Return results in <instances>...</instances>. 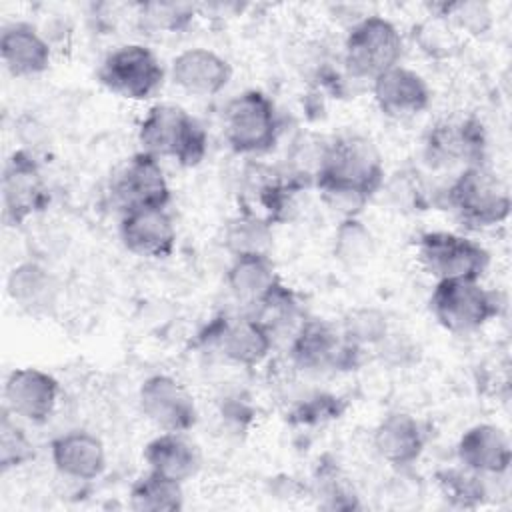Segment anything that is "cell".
I'll list each match as a JSON object with an SVG mask.
<instances>
[{
    "instance_id": "obj_1",
    "label": "cell",
    "mask_w": 512,
    "mask_h": 512,
    "mask_svg": "<svg viewBox=\"0 0 512 512\" xmlns=\"http://www.w3.org/2000/svg\"><path fill=\"white\" fill-rule=\"evenodd\" d=\"M386 180L382 156L362 134H338L326 140L312 184L324 204L342 218L360 216Z\"/></svg>"
},
{
    "instance_id": "obj_2",
    "label": "cell",
    "mask_w": 512,
    "mask_h": 512,
    "mask_svg": "<svg viewBox=\"0 0 512 512\" xmlns=\"http://www.w3.org/2000/svg\"><path fill=\"white\" fill-rule=\"evenodd\" d=\"M142 152L170 158L184 168L198 166L208 152L204 126L178 104H154L138 126Z\"/></svg>"
},
{
    "instance_id": "obj_3",
    "label": "cell",
    "mask_w": 512,
    "mask_h": 512,
    "mask_svg": "<svg viewBox=\"0 0 512 512\" xmlns=\"http://www.w3.org/2000/svg\"><path fill=\"white\" fill-rule=\"evenodd\" d=\"M444 204L470 228H492L510 216L512 198L502 178L486 164L462 168L444 190Z\"/></svg>"
},
{
    "instance_id": "obj_4",
    "label": "cell",
    "mask_w": 512,
    "mask_h": 512,
    "mask_svg": "<svg viewBox=\"0 0 512 512\" xmlns=\"http://www.w3.org/2000/svg\"><path fill=\"white\" fill-rule=\"evenodd\" d=\"M436 322L452 334H468L484 328L504 308L500 292L480 280H438L428 300Z\"/></svg>"
},
{
    "instance_id": "obj_5",
    "label": "cell",
    "mask_w": 512,
    "mask_h": 512,
    "mask_svg": "<svg viewBox=\"0 0 512 512\" xmlns=\"http://www.w3.org/2000/svg\"><path fill=\"white\" fill-rule=\"evenodd\" d=\"M404 52L402 34L384 16L370 14L356 20L342 48V64L352 80H374L382 72L400 64Z\"/></svg>"
},
{
    "instance_id": "obj_6",
    "label": "cell",
    "mask_w": 512,
    "mask_h": 512,
    "mask_svg": "<svg viewBox=\"0 0 512 512\" xmlns=\"http://www.w3.org/2000/svg\"><path fill=\"white\" fill-rule=\"evenodd\" d=\"M224 138L240 156L264 154L274 148L280 136V114L276 104L262 90H244L224 108Z\"/></svg>"
},
{
    "instance_id": "obj_7",
    "label": "cell",
    "mask_w": 512,
    "mask_h": 512,
    "mask_svg": "<svg viewBox=\"0 0 512 512\" xmlns=\"http://www.w3.org/2000/svg\"><path fill=\"white\" fill-rule=\"evenodd\" d=\"M290 360L310 374L350 372L362 364L364 348L348 342L338 326L320 318H306L290 340Z\"/></svg>"
},
{
    "instance_id": "obj_8",
    "label": "cell",
    "mask_w": 512,
    "mask_h": 512,
    "mask_svg": "<svg viewBox=\"0 0 512 512\" xmlns=\"http://www.w3.org/2000/svg\"><path fill=\"white\" fill-rule=\"evenodd\" d=\"M416 258L426 274L438 280H480L490 266V252L476 240L430 230L416 240Z\"/></svg>"
},
{
    "instance_id": "obj_9",
    "label": "cell",
    "mask_w": 512,
    "mask_h": 512,
    "mask_svg": "<svg viewBox=\"0 0 512 512\" xmlns=\"http://www.w3.org/2000/svg\"><path fill=\"white\" fill-rule=\"evenodd\" d=\"M98 82L124 100L142 102L162 88L164 68L148 46L124 44L106 54L98 68Z\"/></svg>"
},
{
    "instance_id": "obj_10",
    "label": "cell",
    "mask_w": 512,
    "mask_h": 512,
    "mask_svg": "<svg viewBox=\"0 0 512 512\" xmlns=\"http://www.w3.org/2000/svg\"><path fill=\"white\" fill-rule=\"evenodd\" d=\"M422 156L430 168L484 164L486 130L474 116L438 120L424 134Z\"/></svg>"
},
{
    "instance_id": "obj_11",
    "label": "cell",
    "mask_w": 512,
    "mask_h": 512,
    "mask_svg": "<svg viewBox=\"0 0 512 512\" xmlns=\"http://www.w3.org/2000/svg\"><path fill=\"white\" fill-rule=\"evenodd\" d=\"M48 204L50 192L40 164L28 150H14L2 172V208L6 224L20 226L30 216L44 212Z\"/></svg>"
},
{
    "instance_id": "obj_12",
    "label": "cell",
    "mask_w": 512,
    "mask_h": 512,
    "mask_svg": "<svg viewBox=\"0 0 512 512\" xmlns=\"http://www.w3.org/2000/svg\"><path fill=\"white\" fill-rule=\"evenodd\" d=\"M140 414L160 432H188L198 422L190 390L170 374H152L138 388Z\"/></svg>"
},
{
    "instance_id": "obj_13",
    "label": "cell",
    "mask_w": 512,
    "mask_h": 512,
    "mask_svg": "<svg viewBox=\"0 0 512 512\" xmlns=\"http://www.w3.org/2000/svg\"><path fill=\"white\" fill-rule=\"evenodd\" d=\"M110 194L122 214L138 208H166L170 184L160 160L140 150L118 170Z\"/></svg>"
},
{
    "instance_id": "obj_14",
    "label": "cell",
    "mask_w": 512,
    "mask_h": 512,
    "mask_svg": "<svg viewBox=\"0 0 512 512\" xmlns=\"http://www.w3.org/2000/svg\"><path fill=\"white\" fill-rule=\"evenodd\" d=\"M4 408L30 424H44L54 414L60 384L58 380L34 366H22L8 372L4 380Z\"/></svg>"
},
{
    "instance_id": "obj_15",
    "label": "cell",
    "mask_w": 512,
    "mask_h": 512,
    "mask_svg": "<svg viewBox=\"0 0 512 512\" xmlns=\"http://www.w3.org/2000/svg\"><path fill=\"white\" fill-rule=\"evenodd\" d=\"M208 342H212L226 360L254 368L260 366L274 348V334L254 314L238 318H218L208 328Z\"/></svg>"
},
{
    "instance_id": "obj_16",
    "label": "cell",
    "mask_w": 512,
    "mask_h": 512,
    "mask_svg": "<svg viewBox=\"0 0 512 512\" xmlns=\"http://www.w3.org/2000/svg\"><path fill=\"white\" fill-rule=\"evenodd\" d=\"M118 232L124 248L140 258L162 260L176 248V224L166 208L124 212Z\"/></svg>"
},
{
    "instance_id": "obj_17",
    "label": "cell",
    "mask_w": 512,
    "mask_h": 512,
    "mask_svg": "<svg viewBox=\"0 0 512 512\" xmlns=\"http://www.w3.org/2000/svg\"><path fill=\"white\" fill-rule=\"evenodd\" d=\"M372 96L378 110L392 120H408L422 114L432 100L428 82L402 64L372 80Z\"/></svg>"
},
{
    "instance_id": "obj_18",
    "label": "cell",
    "mask_w": 512,
    "mask_h": 512,
    "mask_svg": "<svg viewBox=\"0 0 512 512\" xmlns=\"http://www.w3.org/2000/svg\"><path fill=\"white\" fill-rule=\"evenodd\" d=\"M172 82L192 96H214L222 92L230 78V62L210 48H186L174 56L170 66Z\"/></svg>"
},
{
    "instance_id": "obj_19",
    "label": "cell",
    "mask_w": 512,
    "mask_h": 512,
    "mask_svg": "<svg viewBox=\"0 0 512 512\" xmlns=\"http://www.w3.org/2000/svg\"><path fill=\"white\" fill-rule=\"evenodd\" d=\"M458 464L482 474L500 476L508 472L512 462V448L508 434L496 424H474L462 432L456 444Z\"/></svg>"
},
{
    "instance_id": "obj_20",
    "label": "cell",
    "mask_w": 512,
    "mask_h": 512,
    "mask_svg": "<svg viewBox=\"0 0 512 512\" xmlns=\"http://www.w3.org/2000/svg\"><path fill=\"white\" fill-rule=\"evenodd\" d=\"M50 458L56 472L70 480H96L106 470L104 442L88 430H70L50 442Z\"/></svg>"
},
{
    "instance_id": "obj_21",
    "label": "cell",
    "mask_w": 512,
    "mask_h": 512,
    "mask_svg": "<svg viewBox=\"0 0 512 512\" xmlns=\"http://www.w3.org/2000/svg\"><path fill=\"white\" fill-rule=\"evenodd\" d=\"M374 452L394 468H408L426 448V432L408 412H390L374 428Z\"/></svg>"
},
{
    "instance_id": "obj_22",
    "label": "cell",
    "mask_w": 512,
    "mask_h": 512,
    "mask_svg": "<svg viewBox=\"0 0 512 512\" xmlns=\"http://www.w3.org/2000/svg\"><path fill=\"white\" fill-rule=\"evenodd\" d=\"M0 58L12 76L28 78L50 68L52 48L36 26L12 22L0 34Z\"/></svg>"
},
{
    "instance_id": "obj_23",
    "label": "cell",
    "mask_w": 512,
    "mask_h": 512,
    "mask_svg": "<svg viewBox=\"0 0 512 512\" xmlns=\"http://www.w3.org/2000/svg\"><path fill=\"white\" fill-rule=\"evenodd\" d=\"M148 470L186 482L200 470L198 448L184 436V432H160L142 452Z\"/></svg>"
},
{
    "instance_id": "obj_24",
    "label": "cell",
    "mask_w": 512,
    "mask_h": 512,
    "mask_svg": "<svg viewBox=\"0 0 512 512\" xmlns=\"http://www.w3.org/2000/svg\"><path fill=\"white\" fill-rule=\"evenodd\" d=\"M280 276L270 254H240L232 256L226 270V286L232 296L244 304H258L278 284Z\"/></svg>"
},
{
    "instance_id": "obj_25",
    "label": "cell",
    "mask_w": 512,
    "mask_h": 512,
    "mask_svg": "<svg viewBox=\"0 0 512 512\" xmlns=\"http://www.w3.org/2000/svg\"><path fill=\"white\" fill-rule=\"evenodd\" d=\"M8 296L28 312L46 310L54 302L56 280L38 262H22L12 268L6 280Z\"/></svg>"
},
{
    "instance_id": "obj_26",
    "label": "cell",
    "mask_w": 512,
    "mask_h": 512,
    "mask_svg": "<svg viewBox=\"0 0 512 512\" xmlns=\"http://www.w3.org/2000/svg\"><path fill=\"white\" fill-rule=\"evenodd\" d=\"M128 506L138 512H176L184 508L182 482L154 470L138 476L128 492Z\"/></svg>"
},
{
    "instance_id": "obj_27",
    "label": "cell",
    "mask_w": 512,
    "mask_h": 512,
    "mask_svg": "<svg viewBox=\"0 0 512 512\" xmlns=\"http://www.w3.org/2000/svg\"><path fill=\"white\" fill-rule=\"evenodd\" d=\"M332 254L344 266H364L376 254V238L358 216L342 218L334 230Z\"/></svg>"
},
{
    "instance_id": "obj_28",
    "label": "cell",
    "mask_w": 512,
    "mask_h": 512,
    "mask_svg": "<svg viewBox=\"0 0 512 512\" xmlns=\"http://www.w3.org/2000/svg\"><path fill=\"white\" fill-rule=\"evenodd\" d=\"M486 476L476 474L464 466L442 468L436 472L434 480L442 498L456 508H478L488 498Z\"/></svg>"
},
{
    "instance_id": "obj_29",
    "label": "cell",
    "mask_w": 512,
    "mask_h": 512,
    "mask_svg": "<svg viewBox=\"0 0 512 512\" xmlns=\"http://www.w3.org/2000/svg\"><path fill=\"white\" fill-rule=\"evenodd\" d=\"M224 246L232 256L270 254L272 224L240 212L224 226Z\"/></svg>"
},
{
    "instance_id": "obj_30",
    "label": "cell",
    "mask_w": 512,
    "mask_h": 512,
    "mask_svg": "<svg viewBox=\"0 0 512 512\" xmlns=\"http://www.w3.org/2000/svg\"><path fill=\"white\" fill-rule=\"evenodd\" d=\"M138 28L146 34H176L190 26L196 8L186 2H142L136 6Z\"/></svg>"
},
{
    "instance_id": "obj_31",
    "label": "cell",
    "mask_w": 512,
    "mask_h": 512,
    "mask_svg": "<svg viewBox=\"0 0 512 512\" xmlns=\"http://www.w3.org/2000/svg\"><path fill=\"white\" fill-rule=\"evenodd\" d=\"M430 14L440 16L450 24V28L458 34L482 36L494 24L492 8L480 0H458V2H440L430 6Z\"/></svg>"
},
{
    "instance_id": "obj_32",
    "label": "cell",
    "mask_w": 512,
    "mask_h": 512,
    "mask_svg": "<svg viewBox=\"0 0 512 512\" xmlns=\"http://www.w3.org/2000/svg\"><path fill=\"white\" fill-rule=\"evenodd\" d=\"M340 332L344 338L360 348L378 346L390 336L388 318L382 310L372 306H358L342 316Z\"/></svg>"
},
{
    "instance_id": "obj_33",
    "label": "cell",
    "mask_w": 512,
    "mask_h": 512,
    "mask_svg": "<svg viewBox=\"0 0 512 512\" xmlns=\"http://www.w3.org/2000/svg\"><path fill=\"white\" fill-rule=\"evenodd\" d=\"M312 494L318 496L322 508L328 510H356L360 508L358 496L354 494L348 478L342 474L336 462H318L314 472V488Z\"/></svg>"
},
{
    "instance_id": "obj_34",
    "label": "cell",
    "mask_w": 512,
    "mask_h": 512,
    "mask_svg": "<svg viewBox=\"0 0 512 512\" xmlns=\"http://www.w3.org/2000/svg\"><path fill=\"white\" fill-rule=\"evenodd\" d=\"M414 40L426 56L436 60L452 58L460 46L458 34L436 14H430L426 20L414 26Z\"/></svg>"
},
{
    "instance_id": "obj_35",
    "label": "cell",
    "mask_w": 512,
    "mask_h": 512,
    "mask_svg": "<svg viewBox=\"0 0 512 512\" xmlns=\"http://www.w3.org/2000/svg\"><path fill=\"white\" fill-rule=\"evenodd\" d=\"M34 458V444L24 432V428L12 420V414L2 408L0 420V468L8 472L12 468L24 466Z\"/></svg>"
},
{
    "instance_id": "obj_36",
    "label": "cell",
    "mask_w": 512,
    "mask_h": 512,
    "mask_svg": "<svg viewBox=\"0 0 512 512\" xmlns=\"http://www.w3.org/2000/svg\"><path fill=\"white\" fill-rule=\"evenodd\" d=\"M390 204L400 212H420L428 208L426 188L414 170H398L382 184Z\"/></svg>"
},
{
    "instance_id": "obj_37",
    "label": "cell",
    "mask_w": 512,
    "mask_h": 512,
    "mask_svg": "<svg viewBox=\"0 0 512 512\" xmlns=\"http://www.w3.org/2000/svg\"><path fill=\"white\" fill-rule=\"evenodd\" d=\"M346 410V402L334 394L316 392L304 400H300L288 414V420L292 424L300 426H316L334 418H340V414Z\"/></svg>"
}]
</instances>
